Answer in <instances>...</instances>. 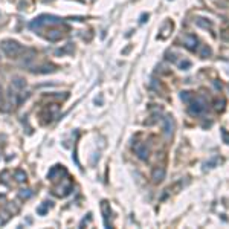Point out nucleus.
Segmentation results:
<instances>
[{
	"label": "nucleus",
	"mask_w": 229,
	"mask_h": 229,
	"mask_svg": "<svg viewBox=\"0 0 229 229\" xmlns=\"http://www.w3.org/2000/svg\"><path fill=\"white\" fill-rule=\"evenodd\" d=\"M190 109H188V112H190L193 116H199V115H202L205 110H206V101H205V98H202V96H197L196 99H191L190 101Z\"/></svg>",
	"instance_id": "7ed1b4c3"
},
{
	"label": "nucleus",
	"mask_w": 229,
	"mask_h": 229,
	"mask_svg": "<svg viewBox=\"0 0 229 229\" xmlns=\"http://www.w3.org/2000/svg\"><path fill=\"white\" fill-rule=\"evenodd\" d=\"M174 131V121L171 116H165L164 118V133L167 136H171Z\"/></svg>",
	"instance_id": "423d86ee"
},
{
	"label": "nucleus",
	"mask_w": 229,
	"mask_h": 229,
	"mask_svg": "<svg viewBox=\"0 0 229 229\" xmlns=\"http://www.w3.org/2000/svg\"><path fill=\"white\" fill-rule=\"evenodd\" d=\"M179 66H180V69H182V70H186L188 67L191 66V63H190V61H180V63H179Z\"/></svg>",
	"instance_id": "6ab92c4d"
},
{
	"label": "nucleus",
	"mask_w": 229,
	"mask_h": 229,
	"mask_svg": "<svg viewBox=\"0 0 229 229\" xmlns=\"http://www.w3.org/2000/svg\"><path fill=\"white\" fill-rule=\"evenodd\" d=\"M50 208H52V202H43V205L37 208V212H38L40 215H44Z\"/></svg>",
	"instance_id": "9b49d317"
},
{
	"label": "nucleus",
	"mask_w": 229,
	"mask_h": 229,
	"mask_svg": "<svg viewBox=\"0 0 229 229\" xmlns=\"http://www.w3.org/2000/svg\"><path fill=\"white\" fill-rule=\"evenodd\" d=\"M134 153H136L138 157L142 159V160H147L148 154H150V151H148V148H147L145 144H136L134 145Z\"/></svg>",
	"instance_id": "39448f33"
},
{
	"label": "nucleus",
	"mask_w": 229,
	"mask_h": 229,
	"mask_svg": "<svg viewBox=\"0 0 229 229\" xmlns=\"http://www.w3.org/2000/svg\"><path fill=\"white\" fill-rule=\"evenodd\" d=\"M222 136H223V141H225L226 144H229V133H228L225 128L222 130Z\"/></svg>",
	"instance_id": "aec40b11"
},
{
	"label": "nucleus",
	"mask_w": 229,
	"mask_h": 229,
	"mask_svg": "<svg viewBox=\"0 0 229 229\" xmlns=\"http://www.w3.org/2000/svg\"><path fill=\"white\" fill-rule=\"evenodd\" d=\"M16 179H17V182H24L26 180V173L21 171V170H17L16 171Z\"/></svg>",
	"instance_id": "dca6fc26"
},
{
	"label": "nucleus",
	"mask_w": 229,
	"mask_h": 229,
	"mask_svg": "<svg viewBox=\"0 0 229 229\" xmlns=\"http://www.w3.org/2000/svg\"><path fill=\"white\" fill-rule=\"evenodd\" d=\"M147 20H148V14H142V16H141V20H139V21H141V23H145Z\"/></svg>",
	"instance_id": "412c9836"
},
{
	"label": "nucleus",
	"mask_w": 229,
	"mask_h": 229,
	"mask_svg": "<svg viewBox=\"0 0 229 229\" xmlns=\"http://www.w3.org/2000/svg\"><path fill=\"white\" fill-rule=\"evenodd\" d=\"M0 49H2V52L5 55H8L11 58H16L17 55L24 52V47L20 43L14 42V40H3V42L0 43Z\"/></svg>",
	"instance_id": "f03ea898"
},
{
	"label": "nucleus",
	"mask_w": 229,
	"mask_h": 229,
	"mask_svg": "<svg viewBox=\"0 0 229 229\" xmlns=\"http://www.w3.org/2000/svg\"><path fill=\"white\" fill-rule=\"evenodd\" d=\"M26 87V81L21 78H14L12 79V89H16V90H23Z\"/></svg>",
	"instance_id": "1a4fd4ad"
},
{
	"label": "nucleus",
	"mask_w": 229,
	"mask_h": 229,
	"mask_svg": "<svg viewBox=\"0 0 229 229\" xmlns=\"http://www.w3.org/2000/svg\"><path fill=\"white\" fill-rule=\"evenodd\" d=\"M211 53H212L211 47H208L206 44H205V46H202V49H200V57H202V58H208Z\"/></svg>",
	"instance_id": "4468645a"
},
{
	"label": "nucleus",
	"mask_w": 229,
	"mask_h": 229,
	"mask_svg": "<svg viewBox=\"0 0 229 229\" xmlns=\"http://www.w3.org/2000/svg\"><path fill=\"white\" fill-rule=\"evenodd\" d=\"M63 20L57 16H49V14H43L37 19H34L31 23H29V28L32 31H40L43 26H47V24H60Z\"/></svg>",
	"instance_id": "f257e3e1"
},
{
	"label": "nucleus",
	"mask_w": 229,
	"mask_h": 229,
	"mask_svg": "<svg viewBox=\"0 0 229 229\" xmlns=\"http://www.w3.org/2000/svg\"><path fill=\"white\" fill-rule=\"evenodd\" d=\"M225 107V101L223 99H217L215 101V110H223Z\"/></svg>",
	"instance_id": "f3484780"
},
{
	"label": "nucleus",
	"mask_w": 229,
	"mask_h": 229,
	"mask_svg": "<svg viewBox=\"0 0 229 229\" xmlns=\"http://www.w3.org/2000/svg\"><path fill=\"white\" fill-rule=\"evenodd\" d=\"M70 52H73V44L72 43H67L63 49H58L55 53H57V55H64V53H70Z\"/></svg>",
	"instance_id": "f8f14e48"
},
{
	"label": "nucleus",
	"mask_w": 229,
	"mask_h": 229,
	"mask_svg": "<svg viewBox=\"0 0 229 229\" xmlns=\"http://www.w3.org/2000/svg\"><path fill=\"white\" fill-rule=\"evenodd\" d=\"M101 212H102V217H104V226L105 228H110V223H109V217L112 215V209H110V205L107 202H101Z\"/></svg>",
	"instance_id": "20e7f679"
},
{
	"label": "nucleus",
	"mask_w": 229,
	"mask_h": 229,
	"mask_svg": "<svg viewBox=\"0 0 229 229\" xmlns=\"http://www.w3.org/2000/svg\"><path fill=\"white\" fill-rule=\"evenodd\" d=\"M196 23H197V26H200V28H205V29H212V23H211V21H208V20H205V19H197V20H196Z\"/></svg>",
	"instance_id": "ddd939ff"
},
{
	"label": "nucleus",
	"mask_w": 229,
	"mask_h": 229,
	"mask_svg": "<svg viewBox=\"0 0 229 229\" xmlns=\"http://www.w3.org/2000/svg\"><path fill=\"white\" fill-rule=\"evenodd\" d=\"M183 43H185V46L190 49V50H196L197 49V38H196V35H186L185 38H183Z\"/></svg>",
	"instance_id": "0eeeda50"
},
{
	"label": "nucleus",
	"mask_w": 229,
	"mask_h": 229,
	"mask_svg": "<svg viewBox=\"0 0 229 229\" xmlns=\"http://www.w3.org/2000/svg\"><path fill=\"white\" fill-rule=\"evenodd\" d=\"M164 177H165V170L162 167L154 168V171H153V182L154 183H159V182L164 180Z\"/></svg>",
	"instance_id": "6e6552de"
},
{
	"label": "nucleus",
	"mask_w": 229,
	"mask_h": 229,
	"mask_svg": "<svg viewBox=\"0 0 229 229\" xmlns=\"http://www.w3.org/2000/svg\"><path fill=\"white\" fill-rule=\"evenodd\" d=\"M180 98H182L183 102H190V101L193 99V93H191V92H188V90H185V92L180 93Z\"/></svg>",
	"instance_id": "2eb2a0df"
},
{
	"label": "nucleus",
	"mask_w": 229,
	"mask_h": 229,
	"mask_svg": "<svg viewBox=\"0 0 229 229\" xmlns=\"http://www.w3.org/2000/svg\"><path fill=\"white\" fill-rule=\"evenodd\" d=\"M61 37H63V34L60 32V31H50L47 35H46V38L49 40V42H58V40H61Z\"/></svg>",
	"instance_id": "9d476101"
},
{
	"label": "nucleus",
	"mask_w": 229,
	"mask_h": 229,
	"mask_svg": "<svg viewBox=\"0 0 229 229\" xmlns=\"http://www.w3.org/2000/svg\"><path fill=\"white\" fill-rule=\"evenodd\" d=\"M32 196V193L29 191V190H21L20 191V197L21 199H28V197H31Z\"/></svg>",
	"instance_id": "a211bd4d"
}]
</instances>
